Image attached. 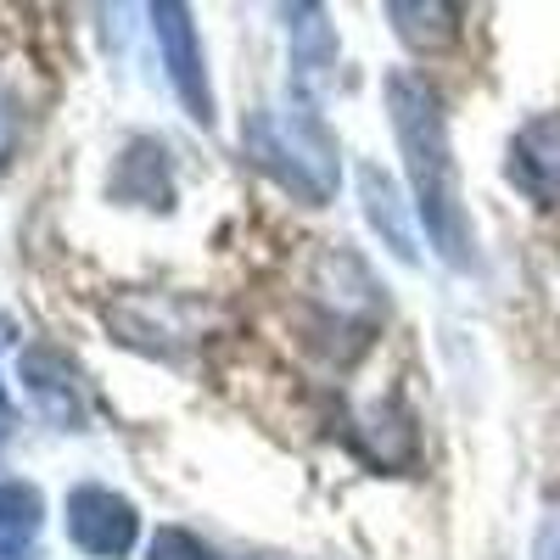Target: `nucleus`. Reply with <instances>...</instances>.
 I'll list each match as a JSON object with an SVG mask.
<instances>
[{"label":"nucleus","instance_id":"f257e3e1","mask_svg":"<svg viewBox=\"0 0 560 560\" xmlns=\"http://www.w3.org/2000/svg\"><path fill=\"white\" fill-rule=\"evenodd\" d=\"M387 113H393V135L404 147L415 213L427 224L438 258L465 269L471 264V219H465V197H459V163L448 147L443 96L420 73H393L387 79Z\"/></svg>","mask_w":560,"mask_h":560},{"label":"nucleus","instance_id":"f03ea898","mask_svg":"<svg viewBox=\"0 0 560 560\" xmlns=\"http://www.w3.org/2000/svg\"><path fill=\"white\" fill-rule=\"evenodd\" d=\"M242 147L247 158L308 208H325L337 191V147L325 140L314 113H253L242 124Z\"/></svg>","mask_w":560,"mask_h":560},{"label":"nucleus","instance_id":"7ed1b4c3","mask_svg":"<svg viewBox=\"0 0 560 560\" xmlns=\"http://www.w3.org/2000/svg\"><path fill=\"white\" fill-rule=\"evenodd\" d=\"M152 28H158V51L168 62L179 107L208 129L213 124V84H208V62H202V39L191 28V12L174 7V0H163V7H152Z\"/></svg>","mask_w":560,"mask_h":560},{"label":"nucleus","instance_id":"20e7f679","mask_svg":"<svg viewBox=\"0 0 560 560\" xmlns=\"http://www.w3.org/2000/svg\"><path fill=\"white\" fill-rule=\"evenodd\" d=\"M68 538L96 560H124L140 538V516L124 493L90 482V488L68 493Z\"/></svg>","mask_w":560,"mask_h":560},{"label":"nucleus","instance_id":"39448f33","mask_svg":"<svg viewBox=\"0 0 560 560\" xmlns=\"http://www.w3.org/2000/svg\"><path fill=\"white\" fill-rule=\"evenodd\" d=\"M504 179L538 208H560V107L527 118L510 135L504 152Z\"/></svg>","mask_w":560,"mask_h":560},{"label":"nucleus","instance_id":"423d86ee","mask_svg":"<svg viewBox=\"0 0 560 560\" xmlns=\"http://www.w3.org/2000/svg\"><path fill=\"white\" fill-rule=\"evenodd\" d=\"M18 376L34 398V409L45 420H57L62 432H84V420H90V404H84V387H79V370L51 353V348H28L23 364H18Z\"/></svg>","mask_w":560,"mask_h":560},{"label":"nucleus","instance_id":"0eeeda50","mask_svg":"<svg viewBox=\"0 0 560 560\" xmlns=\"http://www.w3.org/2000/svg\"><path fill=\"white\" fill-rule=\"evenodd\" d=\"M359 197H364V219H370V230L387 242V253L398 258V264H415L420 253H415V230H409V219H404V208H398V191H393V179L376 168V163H364L359 168Z\"/></svg>","mask_w":560,"mask_h":560},{"label":"nucleus","instance_id":"6e6552de","mask_svg":"<svg viewBox=\"0 0 560 560\" xmlns=\"http://www.w3.org/2000/svg\"><path fill=\"white\" fill-rule=\"evenodd\" d=\"M387 18H393L398 39L415 45V51H443L459 34V7H443V0H393Z\"/></svg>","mask_w":560,"mask_h":560},{"label":"nucleus","instance_id":"1a4fd4ad","mask_svg":"<svg viewBox=\"0 0 560 560\" xmlns=\"http://www.w3.org/2000/svg\"><path fill=\"white\" fill-rule=\"evenodd\" d=\"M39 522H45V504H39L34 482H7L0 488V560H18L34 544Z\"/></svg>","mask_w":560,"mask_h":560},{"label":"nucleus","instance_id":"9d476101","mask_svg":"<svg viewBox=\"0 0 560 560\" xmlns=\"http://www.w3.org/2000/svg\"><path fill=\"white\" fill-rule=\"evenodd\" d=\"M319 18H325L319 7H292V12H287L292 62H298V73H303V79H314L319 68H331V62H337V39H331V28H325Z\"/></svg>","mask_w":560,"mask_h":560},{"label":"nucleus","instance_id":"9b49d317","mask_svg":"<svg viewBox=\"0 0 560 560\" xmlns=\"http://www.w3.org/2000/svg\"><path fill=\"white\" fill-rule=\"evenodd\" d=\"M147 560H219L202 538H191V533H179V527H163L158 538H152V549H147Z\"/></svg>","mask_w":560,"mask_h":560},{"label":"nucleus","instance_id":"f8f14e48","mask_svg":"<svg viewBox=\"0 0 560 560\" xmlns=\"http://www.w3.org/2000/svg\"><path fill=\"white\" fill-rule=\"evenodd\" d=\"M12 140H18V118H12V102L0 96V163H7V152H12Z\"/></svg>","mask_w":560,"mask_h":560},{"label":"nucleus","instance_id":"ddd939ff","mask_svg":"<svg viewBox=\"0 0 560 560\" xmlns=\"http://www.w3.org/2000/svg\"><path fill=\"white\" fill-rule=\"evenodd\" d=\"M538 560H560V522L544 533V544H538Z\"/></svg>","mask_w":560,"mask_h":560}]
</instances>
